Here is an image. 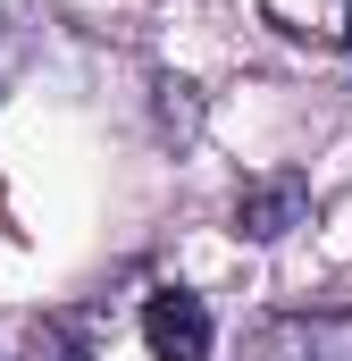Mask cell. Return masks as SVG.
<instances>
[{"label":"cell","instance_id":"1","mask_svg":"<svg viewBox=\"0 0 352 361\" xmlns=\"http://www.w3.org/2000/svg\"><path fill=\"white\" fill-rule=\"evenodd\" d=\"M252 361H352V311H285L252 328Z\"/></svg>","mask_w":352,"mask_h":361},{"label":"cell","instance_id":"2","mask_svg":"<svg viewBox=\"0 0 352 361\" xmlns=\"http://www.w3.org/2000/svg\"><path fill=\"white\" fill-rule=\"evenodd\" d=\"M143 345H151V361H210V345H218L210 302H201V294H184V286L143 294Z\"/></svg>","mask_w":352,"mask_h":361},{"label":"cell","instance_id":"3","mask_svg":"<svg viewBox=\"0 0 352 361\" xmlns=\"http://www.w3.org/2000/svg\"><path fill=\"white\" fill-rule=\"evenodd\" d=\"M302 210H310V185L294 177V169H277V177H252L235 193V227L252 235V244H277L285 227H302Z\"/></svg>","mask_w":352,"mask_h":361},{"label":"cell","instance_id":"4","mask_svg":"<svg viewBox=\"0 0 352 361\" xmlns=\"http://www.w3.org/2000/svg\"><path fill=\"white\" fill-rule=\"evenodd\" d=\"M34 361H84V345H76L59 319H42V328H34Z\"/></svg>","mask_w":352,"mask_h":361}]
</instances>
